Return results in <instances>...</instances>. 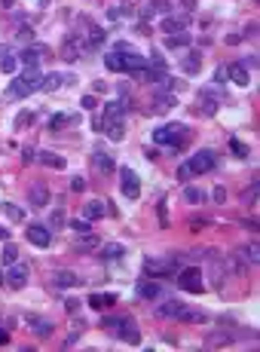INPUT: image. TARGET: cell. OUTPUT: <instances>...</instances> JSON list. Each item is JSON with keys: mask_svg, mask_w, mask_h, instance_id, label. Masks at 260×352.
I'll return each mask as SVG.
<instances>
[{"mask_svg": "<svg viewBox=\"0 0 260 352\" xmlns=\"http://www.w3.org/2000/svg\"><path fill=\"white\" fill-rule=\"evenodd\" d=\"M0 6H6V9H13V6H16V0H0Z\"/></svg>", "mask_w": 260, "mask_h": 352, "instance_id": "48", "label": "cell"}, {"mask_svg": "<svg viewBox=\"0 0 260 352\" xmlns=\"http://www.w3.org/2000/svg\"><path fill=\"white\" fill-rule=\"evenodd\" d=\"M80 104H83L86 110H92V107L98 104V101H95V95H83V101H80Z\"/></svg>", "mask_w": 260, "mask_h": 352, "instance_id": "45", "label": "cell"}, {"mask_svg": "<svg viewBox=\"0 0 260 352\" xmlns=\"http://www.w3.org/2000/svg\"><path fill=\"white\" fill-rule=\"evenodd\" d=\"M104 64H107V71L122 74V52H107L104 55Z\"/></svg>", "mask_w": 260, "mask_h": 352, "instance_id": "21", "label": "cell"}, {"mask_svg": "<svg viewBox=\"0 0 260 352\" xmlns=\"http://www.w3.org/2000/svg\"><path fill=\"white\" fill-rule=\"evenodd\" d=\"M6 236H9V233H6V230H3V227H0V239H6Z\"/></svg>", "mask_w": 260, "mask_h": 352, "instance_id": "49", "label": "cell"}, {"mask_svg": "<svg viewBox=\"0 0 260 352\" xmlns=\"http://www.w3.org/2000/svg\"><path fill=\"white\" fill-rule=\"evenodd\" d=\"M92 166L98 168V172H104V175H107V172H114V168H117V166H114V160H110L107 153H92Z\"/></svg>", "mask_w": 260, "mask_h": 352, "instance_id": "15", "label": "cell"}, {"mask_svg": "<svg viewBox=\"0 0 260 352\" xmlns=\"http://www.w3.org/2000/svg\"><path fill=\"white\" fill-rule=\"evenodd\" d=\"M16 64H19L16 55H6V52H3V59H0V67H3L6 74H13V71H16Z\"/></svg>", "mask_w": 260, "mask_h": 352, "instance_id": "32", "label": "cell"}, {"mask_svg": "<svg viewBox=\"0 0 260 352\" xmlns=\"http://www.w3.org/2000/svg\"><path fill=\"white\" fill-rule=\"evenodd\" d=\"M104 328L117 331V340H126L129 346L141 343V334H138V328H135V322L129 319V315H122V319H104Z\"/></svg>", "mask_w": 260, "mask_h": 352, "instance_id": "1", "label": "cell"}, {"mask_svg": "<svg viewBox=\"0 0 260 352\" xmlns=\"http://www.w3.org/2000/svg\"><path fill=\"white\" fill-rule=\"evenodd\" d=\"M230 150H233L236 156H242V160H245V156H248V144L239 141V138H233V141H230Z\"/></svg>", "mask_w": 260, "mask_h": 352, "instance_id": "31", "label": "cell"}, {"mask_svg": "<svg viewBox=\"0 0 260 352\" xmlns=\"http://www.w3.org/2000/svg\"><path fill=\"white\" fill-rule=\"evenodd\" d=\"M59 86H61V77L59 74H49V77H43V80H40L43 92H52V89H59Z\"/></svg>", "mask_w": 260, "mask_h": 352, "instance_id": "24", "label": "cell"}, {"mask_svg": "<svg viewBox=\"0 0 260 352\" xmlns=\"http://www.w3.org/2000/svg\"><path fill=\"white\" fill-rule=\"evenodd\" d=\"M13 260H16V245H13V242H9V245L3 248V264L9 267V264H13Z\"/></svg>", "mask_w": 260, "mask_h": 352, "instance_id": "39", "label": "cell"}, {"mask_svg": "<svg viewBox=\"0 0 260 352\" xmlns=\"http://www.w3.org/2000/svg\"><path fill=\"white\" fill-rule=\"evenodd\" d=\"M165 46H168V49H184V46H190V34H187V31L168 34V37H165Z\"/></svg>", "mask_w": 260, "mask_h": 352, "instance_id": "13", "label": "cell"}, {"mask_svg": "<svg viewBox=\"0 0 260 352\" xmlns=\"http://www.w3.org/2000/svg\"><path fill=\"white\" fill-rule=\"evenodd\" d=\"M71 187H74V190H86V181H83V178H74Z\"/></svg>", "mask_w": 260, "mask_h": 352, "instance_id": "46", "label": "cell"}, {"mask_svg": "<svg viewBox=\"0 0 260 352\" xmlns=\"http://www.w3.org/2000/svg\"><path fill=\"white\" fill-rule=\"evenodd\" d=\"M37 160H40V166H49V168H64V156H59V153L40 150V153H37Z\"/></svg>", "mask_w": 260, "mask_h": 352, "instance_id": "14", "label": "cell"}, {"mask_svg": "<svg viewBox=\"0 0 260 352\" xmlns=\"http://www.w3.org/2000/svg\"><path fill=\"white\" fill-rule=\"evenodd\" d=\"M257 190H260L257 184H251V187H248V190H245V196H242V199L248 202V206H254V199H257Z\"/></svg>", "mask_w": 260, "mask_h": 352, "instance_id": "41", "label": "cell"}, {"mask_svg": "<svg viewBox=\"0 0 260 352\" xmlns=\"http://www.w3.org/2000/svg\"><path fill=\"white\" fill-rule=\"evenodd\" d=\"M178 285L184 288V291H190V294H202V291H205V285H202V269L199 267H187L178 276Z\"/></svg>", "mask_w": 260, "mask_h": 352, "instance_id": "3", "label": "cell"}, {"mask_svg": "<svg viewBox=\"0 0 260 352\" xmlns=\"http://www.w3.org/2000/svg\"><path fill=\"white\" fill-rule=\"evenodd\" d=\"M77 248H80V251H89V248H98V239H95V236H83Z\"/></svg>", "mask_w": 260, "mask_h": 352, "instance_id": "34", "label": "cell"}, {"mask_svg": "<svg viewBox=\"0 0 260 352\" xmlns=\"http://www.w3.org/2000/svg\"><path fill=\"white\" fill-rule=\"evenodd\" d=\"M184 199L190 202V206H199V202L205 199V196H202V190H196V187H187V190H184Z\"/></svg>", "mask_w": 260, "mask_h": 352, "instance_id": "29", "label": "cell"}, {"mask_svg": "<svg viewBox=\"0 0 260 352\" xmlns=\"http://www.w3.org/2000/svg\"><path fill=\"white\" fill-rule=\"evenodd\" d=\"M101 40H104V31L98 25H89V34H86V52H95L101 46Z\"/></svg>", "mask_w": 260, "mask_h": 352, "instance_id": "12", "label": "cell"}, {"mask_svg": "<svg viewBox=\"0 0 260 352\" xmlns=\"http://www.w3.org/2000/svg\"><path fill=\"white\" fill-rule=\"evenodd\" d=\"M242 254L248 257V264H251V267L260 264V242H248V245L242 248Z\"/></svg>", "mask_w": 260, "mask_h": 352, "instance_id": "22", "label": "cell"}, {"mask_svg": "<svg viewBox=\"0 0 260 352\" xmlns=\"http://www.w3.org/2000/svg\"><path fill=\"white\" fill-rule=\"evenodd\" d=\"M218 110V104H214V101H208V92L202 95V113H214Z\"/></svg>", "mask_w": 260, "mask_h": 352, "instance_id": "42", "label": "cell"}, {"mask_svg": "<svg viewBox=\"0 0 260 352\" xmlns=\"http://www.w3.org/2000/svg\"><path fill=\"white\" fill-rule=\"evenodd\" d=\"M175 104V98H156V104H153V110L156 113H162V110H168V107H172Z\"/></svg>", "mask_w": 260, "mask_h": 352, "instance_id": "36", "label": "cell"}, {"mask_svg": "<svg viewBox=\"0 0 260 352\" xmlns=\"http://www.w3.org/2000/svg\"><path fill=\"white\" fill-rule=\"evenodd\" d=\"M190 178H193V172H190V166L184 163V166H180V168H178V181H180V184H187V181H190Z\"/></svg>", "mask_w": 260, "mask_h": 352, "instance_id": "38", "label": "cell"}, {"mask_svg": "<svg viewBox=\"0 0 260 352\" xmlns=\"http://www.w3.org/2000/svg\"><path fill=\"white\" fill-rule=\"evenodd\" d=\"M187 166H190V172H193V175H205V172L214 168V153L211 150H196L187 160Z\"/></svg>", "mask_w": 260, "mask_h": 352, "instance_id": "4", "label": "cell"}, {"mask_svg": "<svg viewBox=\"0 0 260 352\" xmlns=\"http://www.w3.org/2000/svg\"><path fill=\"white\" fill-rule=\"evenodd\" d=\"M184 138H187V126H180V123H168V126H160L153 132V141L168 144V147H180Z\"/></svg>", "mask_w": 260, "mask_h": 352, "instance_id": "2", "label": "cell"}, {"mask_svg": "<svg viewBox=\"0 0 260 352\" xmlns=\"http://www.w3.org/2000/svg\"><path fill=\"white\" fill-rule=\"evenodd\" d=\"M31 325H34V331H37L40 337H49L52 334V325L49 322H31Z\"/></svg>", "mask_w": 260, "mask_h": 352, "instance_id": "33", "label": "cell"}, {"mask_svg": "<svg viewBox=\"0 0 260 352\" xmlns=\"http://www.w3.org/2000/svg\"><path fill=\"white\" fill-rule=\"evenodd\" d=\"M227 71H230V80L236 86H248V71H245L242 64H233V67H227Z\"/></svg>", "mask_w": 260, "mask_h": 352, "instance_id": "20", "label": "cell"}, {"mask_svg": "<svg viewBox=\"0 0 260 352\" xmlns=\"http://www.w3.org/2000/svg\"><path fill=\"white\" fill-rule=\"evenodd\" d=\"M187 28H190L187 16H165L162 19V31L165 34H178V31H187Z\"/></svg>", "mask_w": 260, "mask_h": 352, "instance_id": "9", "label": "cell"}, {"mask_svg": "<svg viewBox=\"0 0 260 352\" xmlns=\"http://www.w3.org/2000/svg\"><path fill=\"white\" fill-rule=\"evenodd\" d=\"M184 71L193 77V74H199V52H190L187 59H184Z\"/></svg>", "mask_w": 260, "mask_h": 352, "instance_id": "27", "label": "cell"}, {"mask_svg": "<svg viewBox=\"0 0 260 352\" xmlns=\"http://www.w3.org/2000/svg\"><path fill=\"white\" fill-rule=\"evenodd\" d=\"M160 285H156V282H141V285H138V294H141V297L144 300H153V297H160Z\"/></svg>", "mask_w": 260, "mask_h": 352, "instance_id": "19", "label": "cell"}, {"mask_svg": "<svg viewBox=\"0 0 260 352\" xmlns=\"http://www.w3.org/2000/svg\"><path fill=\"white\" fill-rule=\"evenodd\" d=\"M31 92H34V86L25 80V77L13 80V83H9V89H6V95H9V98H25V95H31Z\"/></svg>", "mask_w": 260, "mask_h": 352, "instance_id": "10", "label": "cell"}, {"mask_svg": "<svg viewBox=\"0 0 260 352\" xmlns=\"http://www.w3.org/2000/svg\"><path fill=\"white\" fill-rule=\"evenodd\" d=\"M0 211H3V214H9V218H13L16 224H19L21 218H25V211H21L19 206H13V202H3V206H0Z\"/></svg>", "mask_w": 260, "mask_h": 352, "instance_id": "26", "label": "cell"}, {"mask_svg": "<svg viewBox=\"0 0 260 352\" xmlns=\"http://www.w3.org/2000/svg\"><path fill=\"white\" fill-rule=\"evenodd\" d=\"M77 117H71V113H55V117H52V123H49V126L55 129V132H59V129H64V126H71V123H74Z\"/></svg>", "mask_w": 260, "mask_h": 352, "instance_id": "23", "label": "cell"}, {"mask_svg": "<svg viewBox=\"0 0 260 352\" xmlns=\"http://www.w3.org/2000/svg\"><path fill=\"white\" fill-rule=\"evenodd\" d=\"M16 59L25 64V67H40V49H37V46H28V49H21Z\"/></svg>", "mask_w": 260, "mask_h": 352, "instance_id": "11", "label": "cell"}, {"mask_svg": "<svg viewBox=\"0 0 260 352\" xmlns=\"http://www.w3.org/2000/svg\"><path fill=\"white\" fill-rule=\"evenodd\" d=\"M28 242L31 245H37V248H49L52 245V233H49V227H43V224H28Z\"/></svg>", "mask_w": 260, "mask_h": 352, "instance_id": "5", "label": "cell"}, {"mask_svg": "<svg viewBox=\"0 0 260 352\" xmlns=\"http://www.w3.org/2000/svg\"><path fill=\"white\" fill-rule=\"evenodd\" d=\"M175 267H168V264H156V260H147V267H144V272L147 276H168Z\"/></svg>", "mask_w": 260, "mask_h": 352, "instance_id": "18", "label": "cell"}, {"mask_svg": "<svg viewBox=\"0 0 260 352\" xmlns=\"http://www.w3.org/2000/svg\"><path fill=\"white\" fill-rule=\"evenodd\" d=\"M114 300H117L114 294H95V297H89V303H92L95 310H104V306H110Z\"/></svg>", "mask_w": 260, "mask_h": 352, "instance_id": "25", "label": "cell"}, {"mask_svg": "<svg viewBox=\"0 0 260 352\" xmlns=\"http://www.w3.org/2000/svg\"><path fill=\"white\" fill-rule=\"evenodd\" d=\"M208 343H211V346H223V343H230V334H211Z\"/></svg>", "mask_w": 260, "mask_h": 352, "instance_id": "40", "label": "cell"}, {"mask_svg": "<svg viewBox=\"0 0 260 352\" xmlns=\"http://www.w3.org/2000/svg\"><path fill=\"white\" fill-rule=\"evenodd\" d=\"M122 254V245H107L104 248V257H120Z\"/></svg>", "mask_w": 260, "mask_h": 352, "instance_id": "44", "label": "cell"}, {"mask_svg": "<svg viewBox=\"0 0 260 352\" xmlns=\"http://www.w3.org/2000/svg\"><path fill=\"white\" fill-rule=\"evenodd\" d=\"M83 214L89 221H98V218H104V202H98V199H92V202H86V208H83Z\"/></svg>", "mask_w": 260, "mask_h": 352, "instance_id": "16", "label": "cell"}, {"mask_svg": "<svg viewBox=\"0 0 260 352\" xmlns=\"http://www.w3.org/2000/svg\"><path fill=\"white\" fill-rule=\"evenodd\" d=\"M211 199L218 202V206H223V202H227V190H223V187H214V190H211Z\"/></svg>", "mask_w": 260, "mask_h": 352, "instance_id": "37", "label": "cell"}, {"mask_svg": "<svg viewBox=\"0 0 260 352\" xmlns=\"http://www.w3.org/2000/svg\"><path fill=\"white\" fill-rule=\"evenodd\" d=\"M49 224L52 227H64V211H52L49 214Z\"/></svg>", "mask_w": 260, "mask_h": 352, "instance_id": "43", "label": "cell"}, {"mask_svg": "<svg viewBox=\"0 0 260 352\" xmlns=\"http://www.w3.org/2000/svg\"><path fill=\"white\" fill-rule=\"evenodd\" d=\"M55 285H61V288L77 285V276H74V272H55Z\"/></svg>", "mask_w": 260, "mask_h": 352, "instance_id": "30", "label": "cell"}, {"mask_svg": "<svg viewBox=\"0 0 260 352\" xmlns=\"http://www.w3.org/2000/svg\"><path fill=\"white\" fill-rule=\"evenodd\" d=\"M31 202H34V206H46V202H49V190L43 187V184H34L31 187Z\"/></svg>", "mask_w": 260, "mask_h": 352, "instance_id": "17", "label": "cell"}, {"mask_svg": "<svg viewBox=\"0 0 260 352\" xmlns=\"http://www.w3.org/2000/svg\"><path fill=\"white\" fill-rule=\"evenodd\" d=\"M6 343H9V334L3 331V328H0V346H6Z\"/></svg>", "mask_w": 260, "mask_h": 352, "instance_id": "47", "label": "cell"}, {"mask_svg": "<svg viewBox=\"0 0 260 352\" xmlns=\"http://www.w3.org/2000/svg\"><path fill=\"white\" fill-rule=\"evenodd\" d=\"M104 132L110 135L114 141H122V135H126V129H122V123H104Z\"/></svg>", "mask_w": 260, "mask_h": 352, "instance_id": "28", "label": "cell"}, {"mask_svg": "<svg viewBox=\"0 0 260 352\" xmlns=\"http://www.w3.org/2000/svg\"><path fill=\"white\" fill-rule=\"evenodd\" d=\"M184 310H187V306L180 303V300H165L160 310H156V315H160V319H180Z\"/></svg>", "mask_w": 260, "mask_h": 352, "instance_id": "8", "label": "cell"}, {"mask_svg": "<svg viewBox=\"0 0 260 352\" xmlns=\"http://www.w3.org/2000/svg\"><path fill=\"white\" fill-rule=\"evenodd\" d=\"M6 282H9L13 288H25V285H28V267H25V264H16V260H13V264H9V269H6Z\"/></svg>", "mask_w": 260, "mask_h": 352, "instance_id": "7", "label": "cell"}, {"mask_svg": "<svg viewBox=\"0 0 260 352\" xmlns=\"http://www.w3.org/2000/svg\"><path fill=\"white\" fill-rule=\"evenodd\" d=\"M120 184H122V193H126L129 199H138V193H141V184H138V175H135L132 168H126V166L120 168Z\"/></svg>", "mask_w": 260, "mask_h": 352, "instance_id": "6", "label": "cell"}, {"mask_svg": "<svg viewBox=\"0 0 260 352\" xmlns=\"http://www.w3.org/2000/svg\"><path fill=\"white\" fill-rule=\"evenodd\" d=\"M31 120H34V113H19V117H16V129H25V126H31Z\"/></svg>", "mask_w": 260, "mask_h": 352, "instance_id": "35", "label": "cell"}]
</instances>
